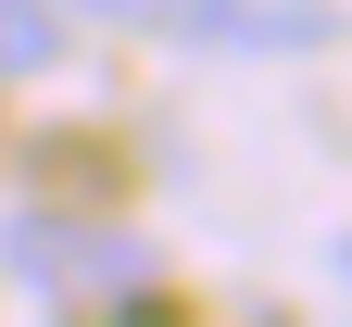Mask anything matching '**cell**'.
<instances>
[{
    "label": "cell",
    "instance_id": "obj_2",
    "mask_svg": "<svg viewBox=\"0 0 352 327\" xmlns=\"http://www.w3.org/2000/svg\"><path fill=\"white\" fill-rule=\"evenodd\" d=\"M63 63V0H0V76H51Z\"/></svg>",
    "mask_w": 352,
    "mask_h": 327
},
{
    "label": "cell",
    "instance_id": "obj_1",
    "mask_svg": "<svg viewBox=\"0 0 352 327\" xmlns=\"http://www.w3.org/2000/svg\"><path fill=\"white\" fill-rule=\"evenodd\" d=\"M13 264L38 277V290H139V252L126 240H101V226H13Z\"/></svg>",
    "mask_w": 352,
    "mask_h": 327
},
{
    "label": "cell",
    "instance_id": "obj_3",
    "mask_svg": "<svg viewBox=\"0 0 352 327\" xmlns=\"http://www.w3.org/2000/svg\"><path fill=\"white\" fill-rule=\"evenodd\" d=\"M88 13H151V0H88Z\"/></svg>",
    "mask_w": 352,
    "mask_h": 327
},
{
    "label": "cell",
    "instance_id": "obj_4",
    "mask_svg": "<svg viewBox=\"0 0 352 327\" xmlns=\"http://www.w3.org/2000/svg\"><path fill=\"white\" fill-rule=\"evenodd\" d=\"M340 277H352V240H340Z\"/></svg>",
    "mask_w": 352,
    "mask_h": 327
}]
</instances>
